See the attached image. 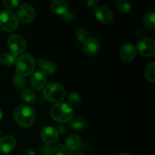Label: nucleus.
Here are the masks:
<instances>
[{"label": "nucleus", "mask_w": 155, "mask_h": 155, "mask_svg": "<svg viewBox=\"0 0 155 155\" xmlns=\"http://www.w3.org/2000/svg\"><path fill=\"white\" fill-rule=\"evenodd\" d=\"M14 119L21 127L30 128L36 119L34 109L27 104H21L14 111Z\"/></svg>", "instance_id": "f257e3e1"}, {"label": "nucleus", "mask_w": 155, "mask_h": 155, "mask_svg": "<svg viewBox=\"0 0 155 155\" xmlns=\"http://www.w3.org/2000/svg\"><path fill=\"white\" fill-rule=\"evenodd\" d=\"M74 110L72 107L67 103L59 102L54 104L50 110L51 118L59 124H66L72 119Z\"/></svg>", "instance_id": "f03ea898"}, {"label": "nucleus", "mask_w": 155, "mask_h": 155, "mask_svg": "<svg viewBox=\"0 0 155 155\" xmlns=\"http://www.w3.org/2000/svg\"><path fill=\"white\" fill-rule=\"evenodd\" d=\"M15 70L18 75L24 77L30 75L34 71L36 61L30 54L26 53L19 56L16 61Z\"/></svg>", "instance_id": "7ed1b4c3"}, {"label": "nucleus", "mask_w": 155, "mask_h": 155, "mask_svg": "<svg viewBox=\"0 0 155 155\" xmlns=\"http://www.w3.org/2000/svg\"><path fill=\"white\" fill-rule=\"evenodd\" d=\"M66 92L64 86L58 83H51L43 89V95L47 101L52 103L61 102Z\"/></svg>", "instance_id": "20e7f679"}, {"label": "nucleus", "mask_w": 155, "mask_h": 155, "mask_svg": "<svg viewBox=\"0 0 155 155\" xmlns=\"http://www.w3.org/2000/svg\"><path fill=\"white\" fill-rule=\"evenodd\" d=\"M19 26V20L16 14L5 10L0 12V29L5 32H12Z\"/></svg>", "instance_id": "39448f33"}, {"label": "nucleus", "mask_w": 155, "mask_h": 155, "mask_svg": "<svg viewBox=\"0 0 155 155\" xmlns=\"http://www.w3.org/2000/svg\"><path fill=\"white\" fill-rule=\"evenodd\" d=\"M7 44L11 53L15 56L23 54L27 48V42L24 36L18 33L10 35L7 39Z\"/></svg>", "instance_id": "423d86ee"}, {"label": "nucleus", "mask_w": 155, "mask_h": 155, "mask_svg": "<svg viewBox=\"0 0 155 155\" xmlns=\"http://www.w3.org/2000/svg\"><path fill=\"white\" fill-rule=\"evenodd\" d=\"M136 51L145 58L153 57L155 54V41L151 38L143 37L139 39L136 45Z\"/></svg>", "instance_id": "0eeeda50"}, {"label": "nucleus", "mask_w": 155, "mask_h": 155, "mask_svg": "<svg viewBox=\"0 0 155 155\" xmlns=\"http://www.w3.org/2000/svg\"><path fill=\"white\" fill-rule=\"evenodd\" d=\"M18 20L23 23H30L36 18V11L34 8L28 3H24L18 7L17 11Z\"/></svg>", "instance_id": "6e6552de"}, {"label": "nucleus", "mask_w": 155, "mask_h": 155, "mask_svg": "<svg viewBox=\"0 0 155 155\" xmlns=\"http://www.w3.org/2000/svg\"><path fill=\"white\" fill-rule=\"evenodd\" d=\"M136 48L133 44L127 42L122 45L120 50V59L123 63H130L136 55Z\"/></svg>", "instance_id": "1a4fd4ad"}, {"label": "nucleus", "mask_w": 155, "mask_h": 155, "mask_svg": "<svg viewBox=\"0 0 155 155\" xmlns=\"http://www.w3.org/2000/svg\"><path fill=\"white\" fill-rule=\"evenodd\" d=\"M59 134L57 129L54 127L48 126L44 127L40 133V137L42 140L45 143V145H52L54 144L58 139Z\"/></svg>", "instance_id": "9d476101"}, {"label": "nucleus", "mask_w": 155, "mask_h": 155, "mask_svg": "<svg viewBox=\"0 0 155 155\" xmlns=\"http://www.w3.org/2000/svg\"><path fill=\"white\" fill-rule=\"evenodd\" d=\"M95 15L97 20L103 24H110L114 19L113 12L105 5L98 6L95 10Z\"/></svg>", "instance_id": "9b49d317"}, {"label": "nucleus", "mask_w": 155, "mask_h": 155, "mask_svg": "<svg viewBox=\"0 0 155 155\" xmlns=\"http://www.w3.org/2000/svg\"><path fill=\"white\" fill-rule=\"evenodd\" d=\"M47 83V75L42 71H36L30 77V86L36 91L42 90Z\"/></svg>", "instance_id": "f8f14e48"}, {"label": "nucleus", "mask_w": 155, "mask_h": 155, "mask_svg": "<svg viewBox=\"0 0 155 155\" xmlns=\"http://www.w3.org/2000/svg\"><path fill=\"white\" fill-rule=\"evenodd\" d=\"M16 145V139L12 136H5L0 138V154H9L15 149Z\"/></svg>", "instance_id": "ddd939ff"}, {"label": "nucleus", "mask_w": 155, "mask_h": 155, "mask_svg": "<svg viewBox=\"0 0 155 155\" xmlns=\"http://www.w3.org/2000/svg\"><path fill=\"white\" fill-rule=\"evenodd\" d=\"M83 48L87 55L93 56L98 52L100 49V42L96 38H89L83 42Z\"/></svg>", "instance_id": "4468645a"}, {"label": "nucleus", "mask_w": 155, "mask_h": 155, "mask_svg": "<svg viewBox=\"0 0 155 155\" xmlns=\"http://www.w3.org/2000/svg\"><path fill=\"white\" fill-rule=\"evenodd\" d=\"M36 64H37L38 67L42 70V72L45 73V74L52 75L58 70L57 64H55V62L51 60L38 58L36 61Z\"/></svg>", "instance_id": "2eb2a0df"}, {"label": "nucleus", "mask_w": 155, "mask_h": 155, "mask_svg": "<svg viewBox=\"0 0 155 155\" xmlns=\"http://www.w3.org/2000/svg\"><path fill=\"white\" fill-rule=\"evenodd\" d=\"M82 144V139L79 136L75 134L70 135L65 139V147L71 151H77Z\"/></svg>", "instance_id": "dca6fc26"}, {"label": "nucleus", "mask_w": 155, "mask_h": 155, "mask_svg": "<svg viewBox=\"0 0 155 155\" xmlns=\"http://www.w3.org/2000/svg\"><path fill=\"white\" fill-rule=\"evenodd\" d=\"M51 9L54 14L64 15L68 12V3L65 0H54L51 3Z\"/></svg>", "instance_id": "f3484780"}, {"label": "nucleus", "mask_w": 155, "mask_h": 155, "mask_svg": "<svg viewBox=\"0 0 155 155\" xmlns=\"http://www.w3.org/2000/svg\"><path fill=\"white\" fill-rule=\"evenodd\" d=\"M144 27L147 30H153L155 28V15L154 12L150 11L145 15L142 21Z\"/></svg>", "instance_id": "a211bd4d"}, {"label": "nucleus", "mask_w": 155, "mask_h": 155, "mask_svg": "<svg viewBox=\"0 0 155 155\" xmlns=\"http://www.w3.org/2000/svg\"><path fill=\"white\" fill-rule=\"evenodd\" d=\"M16 56L10 52H3L0 54V64L4 67L12 66L16 63Z\"/></svg>", "instance_id": "6ab92c4d"}, {"label": "nucleus", "mask_w": 155, "mask_h": 155, "mask_svg": "<svg viewBox=\"0 0 155 155\" xmlns=\"http://www.w3.org/2000/svg\"><path fill=\"white\" fill-rule=\"evenodd\" d=\"M86 120L82 117H75L71 120L70 127L74 130H82L86 127Z\"/></svg>", "instance_id": "aec40b11"}, {"label": "nucleus", "mask_w": 155, "mask_h": 155, "mask_svg": "<svg viewBox=\"0 0 155 155\" xmlns=\"http://www.w3.org/2000/svg\"><path fill=\"white\" fill-rule=\"evenodd\" d=\"M145 77L150 83L155 82V63L154 61L148 64L145 68Z\"/></svg>", "instance_id": "412c9836"}, {"label": "nucleus", "mask_w": 155, "mask_h": 155, "mask_svg": "<svg viewBox=\"0 0 155 155\" xmlns=\"http://www.w3.org/2000/svg\"><path fill=\"white\" fill-rule=\"evenodd\" d=\"M21 98L25 101L26 103L28 104H33L36 102V94L32 89H26L21 93Z\"/></svg>", "instance_id": "4be33fe9"}, {"label": "nucleus", "mask_w": 155, "mask_h": 155, "mask_svg": "<svg viewBox=\"0 0 155 155\" xmlns=\"http://www.w3.org/2000/svg\"><path fill=\"white\" fill-rule=\"evenodd\" d=\"M116 8L117 11L123 14H128L132 10V5L126 0L118 1L116 4Z\"/></svg>", "instance_id": "5701e85b"}, {"label": "nucleus", "mask_w": 155, "mask_h": 155, "mask_svg": "<svg viewBox=\"0 0 155 155\" xmlns=\"http://www.w3.org/2000/svg\"><path fill=\"white\" fill-rule=\"evenodd\" d=\"M12 83L14 86L18 89H24L27 86V80L24 77L19 75H14L12 77Z\"/></svg>", "instance_id": "b1692460"}, {"label": "nucleus", "mask_w": 155, "mask_h": 155, "mask_svg": "<svg viewBox=\"0 0 155 155\" xmlns=\"http://www.w3.org/2000/svg\"><path fill=\"white\" fill-rule=\"evenodd\" d=\"M75 36L76 38L80 42H84L85 41H86L89 38V33L86 29L80 27V28H78L76 30Z\"/></svg>", "instance_id": "393cba45"}, {"label": "nucleus", "mask_w": 155, "mask_h": 155, "mask_svg": "<svg viewBox=\"0 0 155 155\" xmlns=\"http://www.w3.org/2000/svg\"><path fill=\"white\" fill-rule=\"evenodd\" d=\"M68 149L63 144H58L51 150V155H67Z\"/></svg>", "instance_id": "a878e982"}, {"label": "nucleus", "mask_w": 155, "mask_h": 155, "mask_svg": "<svg viewBox=\"0 0 155 155\" xmlns=\"http://www.w3.org/2000/svg\"><path fill=\"white\" fill-rule=\"evenodd\" d=\"M80 95L78 93H76V92H73V93L70 94L68 98V101L69 103V105H77L80 102Z\"/></svg>", "instance_id": "bb28decb"}, {"label": "nucleus", "mask_w": 155, "mask_h": 155, "mask_svg": "<svg viewBox=\"0 0 155 155\" xmlns=\"http://www.w3.org/2000/svg\"><path fill=\"white\" fill-rule=\"evenodd\" d=\"M20 2L18 0H4L2 5L8 9H15L19 6Z\"/></svg>", "instance_id": "cd10ccee"}, {"label": "nucleus", "mask_w": 155, "mask_h": 155, "mask_svg": "<svg viewBox=\"0 0 155 155\" xmlns=\"http://www.w3.org/2000/svg\"><path fill=\"white\" fill-rule=\"evenodd\" d=\"M51 148L48 145H44L41 148V154L42 155H51Z\"/></svg>", "instance_id": "c85d7f7f"}, {"label": "nucleus", "mask_w": 155, "mask_h": 155, "mask_svg": "<svg viewBox=\"0 0 155 155\" xmlns=\"http://www.w3.org/2000/svg\"><path fill=\"white\" fill-rule=\"evenodd\" d=\"M98 2L95 0H90V1H88L86 2V5L89 8H90L91 10H95L98 7Z\"/></svg>", "instance_id": "c756f323"}, {"label": "nucleus", "mask_w": 155, "mask_h": 155, "mask_svg": "<svg viewBox=\"0 0 155 155\" xmlns=\"http://www.w3.org/2000/svg\"><path fill=\"white\" fill-rule=\"evenodd\" d=\"M63 16V18L64 21H72L73 20H74V15L72 14V12H66V13L64 14V15H62Z\"/></svg>", "instance_id": "7c9ffc66"}, {"label": "nucleus", "mask_w": 155, "mask_h": 155, "mask_svg": "<svg viewBox=\"0 0 155 155\" xmlns=\"http://www.w3.org/2000/svg\"><path fill=\"white\" fill-rule=\"evenodd\" d=\"M136 35L137 36H141L144 35V31L141 28H136Z\"/></svg>", "instance_id": "2f4dec72"}, {"label": "nucleus", "mask_w": 155, "mask_h": 155, "mask_svg": "<svg viewBox=\"0 0 155 155\" xmlns=\"http://www.w3.org/2000/svg\"><path fill=\"white\" fill-rule=\"evenodd\" d=\"M57 130H58V134H61V135H63L64 133H65V131H66V130H65L64 127H62V126L58 127V128L57 129Z\"/></svg>", "instance_id": "473e14b6"}, {"label": "nucleus", "mask_w": 155, "mask_h": 155, "mask_svg": "<svg viewBox=\"0 0 155 155\" xmlns=\"http://www.w3.org/2000/svg\"><path fill=\"white\" fill-rule=\"evenodd\" d=\"M24 155H36V153L31 149H27L24 151Z\"/></svg>", "instance_id": "72a5a7b5"}, {"label": "nucleus", "mask_w": 155, "mask_h": 155, "mask_svg": "<svg viewBox=\"0 0 155 155\" xmlns=\"http://www.w3.org/2000/svg\"><path fill=\"white\" fill-rule=\"evenodd\" d=\"M2 117H3V112L2 110V109L0 108V120L2 119Z\"/></svg>", "instance_id": "f704fd0d"}, {"label": "nucleus", "mask_w": 155, "mask_h": 155, "mask_svg": "<svg viewBox=\"0 0 155 155\" xmlns=\"http://www.w3.org/2000/svg\"><path fill=\"white\" fill-rule=\"evenodd\" d=\"M117 155H131V154H129V153H127V152H123V153H120V154H119Z\"/></svg>", "instance_id": "c9c22d12"}, {"label": "nucleus", "mask_w": 155, "mask_h": 155, "mask_svg": "<svg viewBox=\"0 0 155 155\" xmlns=\"http://www.w3.org/2000/svg\"><path fill=\"white\" fill-rule=\"evenodd\" d=\"M0 135H1V130H0Z\"/></svg>", "instance_id": "e433bc0d"}]
</instances>
